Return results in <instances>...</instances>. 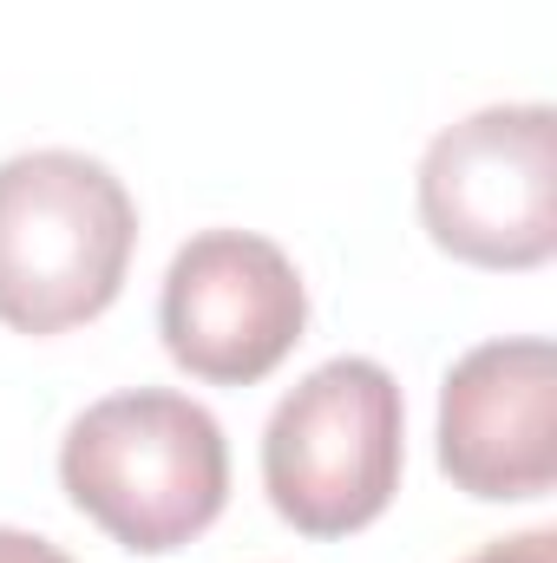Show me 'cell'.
Listing matches in <instances>:
<instances>
[{
  "label": "cell",
  "mask_w": 557,
  "mask_h": 563,
  "mask_svg": "<svg viewBox=\"0 0 557 563\" xmlns=\"http://www.w3.org/2000/svg\"><path fill=\"white\" fill-rule=\"evenodd\" d=\"M59 485L112 544L171 558L223 518L230 439L190 394L132 387L66 426Z\"/></svg>",
  "instance_id": "obj_1"
},
{
  "label": "cell",
  "mask_w": 557,
  "mask_h": 563,
  "mask_svg": "<svg viewBox=\"0 0 557 563\" xmlns=\"http://www.w3.org/2000/svg\"><path fill=\"white\" fill-rule=\"evenodd\" d=\"M139 203L86 151H20L0 164V328L66 334L99 321L132 276Z\"/></svg>",
  "instance_id": "obj_2"
},
{
  "label": "cell",
  "mask_w": 557,
  "mask_h": 563,
  "mask_svg": "<svg viewBox=\"0 0 557 563\" xmlns=\"http://www.w3.org/2000/svg\"><path fill=\"white\" fill-rule=\"evenodd\" d=\"M401 465L407 400L401 380L368 354H341L295 380L263 432V492L302 538L368 531L394 505Z\"/></svg>",
  "instance_id": "obj_3"
},
{
  "label": "cell",
  "mask_w": 557,
  "mask_h": 563,
  "mask_svg": "<svg viewBox=\"0 0 557 563\" xmlns=\"http://www.w3.org/2000/svg\"><path fill=\"white\" fill-rule=\"evenodd\" d=\"M419 223L472 269H545L557 256V112L485 106L419 157Z\"/></svg>",
  "instance_id": "obj_4"
},
{
  "label": "cell",
  "mask_w": 557,
  "mask_h": 563,
  "mask_svg": "<svg viewBox=\"0 0 557 563\" xmlns=\"http://www.w3.org/2000/svg\"><path fill=\"white\" fill-rule=\"evenodd\" d=\"M308 328V288L288 250L256 230L190 236L157 295L164 354L204 387H256L295 354Z\"/></svg>",
  "instance_id": "obj_5"
},
{
  "label": "cell",
  "mask_w": 557,
  "mask_h": 563,
  "mask_svg": "<svg viewBox=\"0 0 557 563\" xmlns=\"http://www.w3.org/2000/svg\"><path fill=\"white\" fill-rule=\"evenodd\" d=\"M439 472L479 505H525L557 485V347L545 334H505L452 361Z\"/></svg>",
  "instance_id": "obj_6"
},
{
  "label": "cell",
  "mask_w": 557,
  "mask_h": 563,
  "mask_svg": "<svg viewBox=\"0 0 557 563\" xmlns=\"http://www.w3.org/2000/svg\"><path fill=\"white\" fill-rule=\"evenodd\" d=\"M466 563H557V531H518V538H499V544L472 551Z\"/></svg>",
  "instance_id": "obj_7"
},
{
  "label": "cell",
  "mask_w": 557,
  "mask_h": 563,
  "mask_svg": "<svg viewBox=\"0 0 557 563\" xmlns=\"http://www.w3.org/2000/svg\"><path fill=\"white\" fill-rule=\"evenodd\" d=\"M0 563H73L59 544H46V538H33V531H13V525H0Z\"/></svg>",
  "instance_id": "obj_8"
}]
</instances>
